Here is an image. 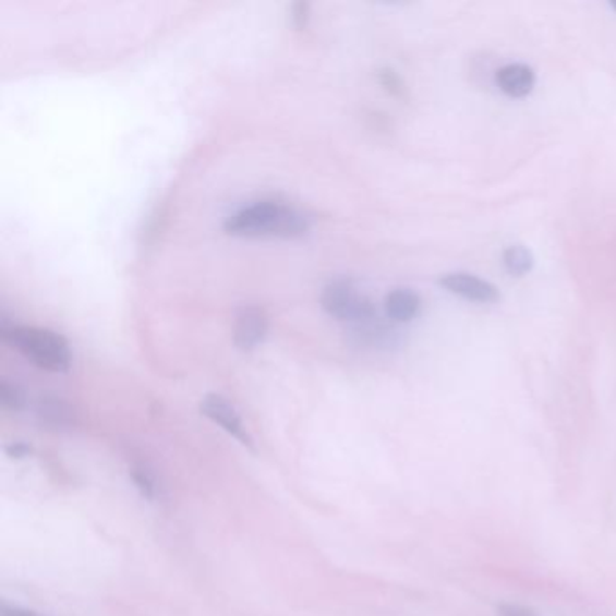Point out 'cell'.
<instances>
[{
    "mask_svg": "<svg viewBox=\"0 0 616 616\" xmlns=\"http://www.w3.org/2000/svg\"><path fill=\"white\" fill-rule=\"evenodd\" d=\"M423 299L411 288H396L385 295V315L396 324H409L422 313Z\"/></svg>",
    "mask_w": 616,
    "mask_h": 616,
    "instance_id": "obj_8",
    "label": "cell"
},
{
    "mask_svg": "<svg viewBox=\"0 0 616 616\" xmlns=\"http://www.w3.org/2000/svg\"><path fill=\"white\" fill-rule=\"evenodd\" d=\"M37 416L44 425L53 428L71 427L74 423L73 409L57 396H44L38 400Z\"/></svg>",
    "mask_w": 616,
    "mask_h": 616,
    "instance_id": "obj_9",
    "label": "cell"
},
{
    "mask_svg": "<svg viewBox=\"0 0 616 616\" xmlns=\"http://www.w3.org/2000/svg\"><path fill=\"white\" fill-rule=\"evenodd\" d=\"M503 264L511 277L521 279L532 274L535 268V255L527 244H511L503 252Z\"/></svg>",
    "mask_w": 616,
    "mask_h": 616,
    "instance_id": "obj_10",
    "label": "cell"
},
{
    "mask_svg": "<svg viewBox=\"0 0 616 616\" xmlns=\"http://www.w3.org/2000/svg\"><path fill=\"white\" fill-rule=\"evenodd\" d=\"M0 403L8 411H19L24 406V395L15 384H11L8 379L0 382Z\"/></svg>",
    "mask_w": 616,
    "mask_h": 616,
    "instance_id": "obj_13",
    "label": "cell"
},
{
    "mask_svg": "<svg viewBox=\"0 0 616 616\" xmlns=\"http://www.w3.org/2000/svg\"><path fill=\"white\" fill-rule=\"evenodd\" d=\"M378 82L390 96L407 98L406 80L392 68H382L378 71Z\"/></svg>",
    "mask_w": 616,
    "mask_h": 616,
    "instance_id": "obj_11",
    "label": "cell"
},
{
    "mask_svg": "<svg viewBox=\"0 0 616 616\" xmlns=\"http://www.w3.org/2000/svg\"><path fill=\"white\" fill-rule=\"evenodd\" d=\"M291 26L295 27L297 32L306 29L311 19V5L307 2H293L290 8Z\"/></svg>",
    "mask_w": 616,
    "mask_h": 616,
    "instance_id": "obj_14",
    "label": "cell"
},
{
    "mask_svg": "<svg viewBox=\"0 0 616 616\" xmlns=\"http://www.w3.org/2000/svg\"><path fill=\"white\" fill-rule=\"evenodd\" d=\"M131 478L132 481H134V486H136L137 492H140L145 499H156V495H158V485H156L154 475L150 474L147 469H143V467H132Z\"/></svg>",
    "mask_w": 616,
    "mask_h": 616,
    "instance_id": "obj_12",
    "label": "cell"
},
{
    "mask_svg": "<svg viewBox=\"0 0 616 616\" xmlns=\"http://www.w3.org/2000/svg\"><path fill=\"white\" fill-rule=\"evenodd\" d=\"M499 616H535L527 607L516 606V604H503L499 607Z\"/></svg>",
    "mask_w": 616,
    "mask_h": 616,
    "instance_id": "obj_15",
    "label": "cell"
},
{
    "mask_svg": "<svg viewBox=\"0 0 616 616\" xmlns=\"http://www.w3.org/2000/svg\"><path fill=\"white\" fill-rule=\"evenodd\" d=\"M0 337L38 370L48 373H68L71 370L73 357L68 340L53 329L13 326L8 324L4 313H0Z\"/></svg>",
    "mask_w": 616,
    "mask_h": 616,
    "instance_id": "obj_2",
    "label": "cell"
},
{
    "mask_svg": "<svg viewBox=\"0 0 616 616\" xmlns=\"http://www.w3.org/2000/svg\"><path fill=\"white\" fill-rule=\"evenodd\" d=\"M0 616H43L38 613L27 612V609H21V607H0Z\"/></svg>",
    "mask_w": 616,
    "mask_h": 616,
    "instance_id": "obj_17",
    "label": "cell"
},
{
    "mask_svg": "<svg viewBox=\"0 0 616 616\" xmlns=\"http://www.w3.org/2000/svg\"><path fill=\"white\" fill-rule=\"evenodd\" d=\"M437 285L450 295L472 304H497L503 299L494 282L470 271H448L437 279Z\"/></svg>",
    "mask_w": 616,
    "mask_h": 616,
    "instance_id": "obj_4",
    "label": "cell"
},
{
    "mask_svg": "<svg viewBox=\"0 0 616 616\" xmlns=\"http://www.w3.org/2000/svg\"><path fill=\"white\" fill-rule=\"evenodd\" d=\"M321 306L327 315L351 326H359L378 316L370 297L360 293L353 282L346 279H335L326 285L322 290Z\"/></svg>",
    "mask_w": 616,
    "mask_h": 616,
    "instance_id": "obj_3",
    "label": "cell"
},
{
    "mask_svg": "<svg viewBox=\"0 0 616 616\" xmlns=\"http://www.w3.org/2000/svg\"><path fill=\"white\" fill-rule=\"evenodd\" d=\"M268 315L257 306H243L233 321V343L241 351H253L268 335Z\"/></svg>",
    "mask_w": 616,
    "mask_h": 616,
    "instance_id": "obj_6",
    "label": "cell"
},
{
    "mask_svg": "<svg viewBox=\"0 0 616 616\" xmlns=\"http://www.w3.org/2000/svg\"><path fill=\"white\" fill-rule=\"evenodd\" d=\"M495 84L499 87L500 93L511 100H522V98L532 95L533 89H535L538 73L528 63H506L503 68L497 69Z\"/></svg>",
    "mask_w": 616,
    "mask_h": 616,
    "instance_id": "obj_7",
    "label": "cell"
},
{
    "mask_svg": "<svg viewBox=\"0 0 616 616\" xmlns=\"http://www.w3.org/2000/svg\"><path fill=\"white\" fill-rule=\"evenodd\" d=\"M8 454H10L11 458H26L32 454V447H27L24 443H15V445H11V447L5 448Z\"/></svg>",
    "mask_w": 616,
    "mask_h": 616,
    "instance_id": "obj_16",
    "label": "cell"
},
{
    "mask_svg": "<svg viewBox=\"0 0 616 616\" xmlns=\"http://www.w3.org/2000/svg\"><path fill=\"white\" fill-rule=\"evenodd\" d=\"M313 227L306 212L279 201L264 200L243 206L227 217L222 230L232 238L299 239Z\"/></svg>",
    "mask_w": 616,
    "mask_h": 616,
    "instance_id": "obj_1",
    "label": "cell"
},
{
    "mask_svg": "<svg viewBox=\"0 0 616 616\" xmlns=\"http://www.w3.org/2000/svg\"><path fill=\"white\" fill-rule=\"evenodd\" d=\"M609 8H612L613 11H616V2H609Z\"/></svg>",
    "mask_w": 616,
    "mask_h": 616,
    "instance_id": "obj_18",
    "label": "cell"
},
{
    "mask_svg": "<svg viewBox=\"0 0 616 616\" xmlns=\"http://www.w3.org/2000/svg\"><path fill=\"white\" fill-rule=\"evenodd\" d=\"M200 411L203 416L216 423L222 431L235 437L244 447L252 448L253 439L244 427L243 418L239 416L235 407L219 395H208L200 403Z\"/></svg>",
    "mask_w": 616,
    "mask_h": 616,
    "instance_id": "obj_5",
    "label": "cell"
}]
</instances>
